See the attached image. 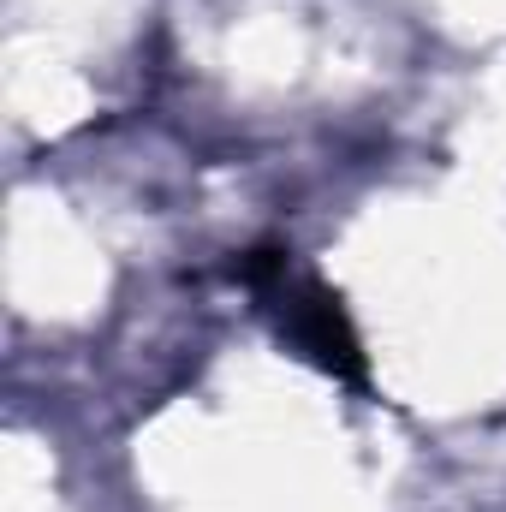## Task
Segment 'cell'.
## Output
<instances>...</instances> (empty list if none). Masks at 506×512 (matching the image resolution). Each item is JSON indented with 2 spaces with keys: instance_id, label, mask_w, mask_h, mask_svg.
<instances>
[{
  "instance_id": "1",
  "label": "cell",
  "mask_w": 506,
  "mask_h": 512,
  "mask_svg": "<svg viewBox=\"0 0 506 512\" xmlns=\"http://www.w3.org/2000/svg\"><path fill=\"white\" fill-rule=\"evenodd\" d=\"M239 280L256 286V292L274 304L286 340H292L310 364H322V370L340 376V382H364V376H370V364H364V340H358V328L346 322L340 298H334L322 280L298 274V268H292V251H280V245H256L251 256H239Z\"/></svg>"
}]
</instances>
